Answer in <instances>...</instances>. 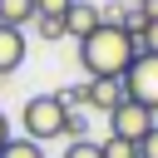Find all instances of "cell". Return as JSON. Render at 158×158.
Wrapping results in <instances>:
<instances>
[{"mask_svg": "<svg viewBox=\"0 0 158 158\" xmlns=\"http://www.w3.org/2000/svg\"><path fill=\"white\" fill-rule=\"evenodd\" d=\"M133 59H138L133 35L118 30V25H109V20H104L89 40H79V64H84L89 79H123Z\"/></svg>", "mask_w": 158, "mask_h": 158, "instance_id": "1", "label": "cell"}, {"mask_svg": "<svg viewBox=\"0 0 158 158\" xmlns=\"http://www.w3.org/2000/svg\"><path fill=\"white\" fill-rule=\"evenodd\" d=\"M64 118H69V109H64V99L59 94H35V99H25V109H20V128H25V138L30 143H49V138H64Z\"/></svg>", "mask_w": 158, "mask_h": 158, "instance_id": "2", "label": "cell"}, {"mask_svg": "<svg viewBox=\"0 0 158 158\" xmlns=\"http://www.w3.org/2000/svg\"><path fill=\"white\" fill-rule=\"evenodd\" d=\"M123 94L133 104H143L148 114H158V54H138L123 74Z\"/></svg>", "mask_w": 158, "mask_h": 158, "instance_id": "3", "label": "cell"}, {"mask_svg": "<svg viewBox=\"0 0 158 158\" xmlns=\"http://www.w3.org/2000/svg\"><path fill=\"white\" fill-rule=\"evenodd\" d=\"M153 123H158V114H148V109H143V104H133V99H123V104L109 114V133H114V138H123V143H133V148L153 133Z\"/></svg>", "mask_w": 158, "mask_h": 158, "instance_id": "4", "label": "cell"}, {"mask_svg": "<svg viewBox=\"0 0 158 158\" xmlns=\"http://www.w3.org/2000/svg\"><path fill=\"white\" fill-rule=\"evenodd\" d=\"M123 99H128V94H123V79H84V109L114 114Z\"/></svg>", "mask_w": 158, "mask_h": 158, "instance_id": "5", "label": "cell"}, {"mask_svg": "<svg viewBox=\"0 0 158 158\" xmlns=\"http://www.w3.org/2000/svg\"><path fill=\"white\" fill-rule=\"evenodd\" d=\"M99 25H104V10H99L94 0H74L69 15H64V35H69V40H89Z\"/></svg>", "mask_w": 158, "mask_h": 158, "instance_id": "6", "label": "cell"}, {"mask_svg": "<svg viewBox=\"0 0 158 158\" xmlns=\"http://www.w3.org/2000/svg\"><path fill=\"white\" fill-rule=\"evenodd\" d=\"M20 64H25V30L0 25V79H5V74H15Z\"/></svg>", "mask_w": 158, "mask_h": 158, "instance_id": "7", "label": "cell"}, {"mask_svg": "<svg viewBox=\"0 0 158 158\" xmlns=\"http://www.w3.org/2000/svg\"><path fill=\"white\" fill-rule=\"evenodd\" d=\"M30 20H35V0H0V25L25 30Z\"/></svg>", "mask_w": 158, "mask_h": 158, "instance_id": "8", "label": "cell"}, {"mask_svg": "<svg viewBox=\"0 0 158 158\" xmlns=\"http://www.w3.org/2000/svg\"><path fill=\"white\" fill-rule=\"evenodd\" d=\"M0 158H44V148L30 143V138H10V143L0 148Z\"/></svg>", "mask_w": 158, "mask_h": 158, "instance_id": "9", "label": "cell"}, {"mask_svg": "<svg viewBox=\"0 0 158 158\" xmlns=\"http://www.w3.org/2000/svg\"><path fill=\"white\" fill-rule=\"evenodd\" d=\"M64 138H69V143L89 138V118H84V109H69V118H64Z\"/></svg>", "mask_w": 158, "mask_h": 158, "instance_id": "10", "label": "cell"}, {"mask_svg": "<svg viewBox=\"0 0 158 158\" xmlns=\"http://www.w3.org/2000/svg\"><path fill=\"white\" fill-rule=\"evenodd\" d=\"M99 153H104V158H138V148H133V143H123V138H114V133L99 143Z\"/></svg>", "mask_w": 158, "mask_h": 158, "instance_id": "11", "label": "cell"}, {"mask_svg": "<svg viewBox=\"0 0 158 158\" xmlns=\"http://www.w3.org/2000/svg\"><path fill=\"white\" fill-rule=\"evenodd\" d=\"M133 44H138V54H158V20H148V25L133 35Z\"/></svg>", "mask_w": 158, "mask_h": 158, "instance_id": "12", "label": "cell"}, {"mask_svg": "<svg viewBox=\"0 0 158 158\" xmlns=\"http://www.w3.org/2000/svg\"><path fill=\"white\" fill-rule=\"evenodd\" d=\"M69 5H74V0H35V15H44V20H64Z\"/></svg>", "mask_w": 158, "mask_h": 158, "instance_id": "13", "label": "cell"}, {"mask_svg": "<svg viewBox=\"0 0 158 158\" xmlns=\"http://www.w3.org/2000/svg\"><path fill=\"white\" fill-rule=\"evenodd\" d=\"M64 158H104V153H99V143H94V138H79V143H69V148H64Z\"/></svg>", "mask_w": 158, "mask_h": 158, "instance_id": "14", "label": "cell"}, {"mask_svg": "<svg viewBox=\"0 0 158 158\" xmlns=\"http://www.w3.org/2000/svg\"><path fill=\"white\" fill-rule=\"evenodd\" d=\"M35 25H40V40H64V20H44V15H35Z\"/></svg>", "mask_w": 158, "mask_h": 158, "instance_id": "15", "label": "cell"}, {"mask_svg": "<svg viewBox=\"0 0 158 158\" xmlns=\"http://www.w3.org/2000/svg\"><path fill=\"white\" fill-rule=\"evenodd\" d=\"M138 158H158V123H153V133L138 143Z\"/></svg>", "mask_w": 158, "mask_h": 158, "instance_id": "16", "label": "cell"}, {"mask_svg": "<svg viewBox=\"0 0 158 158\" xmlns=\"http://www.w3.org/2000/svg\"><path fill=\"white\" fill-rule=\"evenodd\" d=\"M10 138H15V133H10V118H5V109H0V148H5Z\"/></svg>", "mask_w": 158, "mask_h": 158, "instance_id": "17", "label": "cell"}, {"mask_svg": "<svg viewBox=\"0 0 158 158\" xmlns=\"http://www.w3.org/2000/svg\"><path fill=\"white\" fill-rule=\"evenodd\" d=\"M138 10H143V20H158V0H143Z\"/></svg>", "mask_w": 158, "mask_h": 158, "instance_id": "18", "label": "cell"}, {"mask_svg": "<svg viewBox=\"0 0 158 158\" xmlns=\"http://www.w3.org/2000/svg\"><path fill=\"white\" fill-rule=\"evenodd\" d=\"M123 5H143V0H123Z\"/></svg>", "mask_w": 158, "mask_h": 158, "instance_id": "19", "label": "cell"}]
</instances>
